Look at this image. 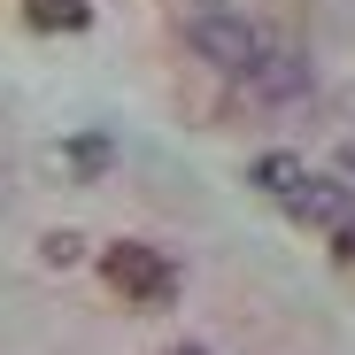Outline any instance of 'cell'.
Returning <instances> with one entry per match:
<instances>
[{"label": "cell", "instance_id": "cell-6", "mask_svg": "<svg viewBox=\"0 0 355 355\" xmlns=\"http://www.w3.org/2000/svg\"><path fill=\"white\" fill-rule=\"evenodd\" d=\"M248 178H255V193H270V201H286V193L302 186L309 170L293 162V155H255V170H248Z\"/></svg>", "mask_w": 355, "mask_h": 355}, {"label": "cell", "instance_id": "cell-9", "mask_svg": "<svg viewBox=\"0 0 355 355\" xmlns=\"http://www.w3.org/2000/svg\"><path fill=\"white\" fill-rule=\"evenodd\" d=\"M332 255H340V263H355V209L332 224Z\"/></svg>", "mask_w": 355, "mask_h": 355}, {"label": "cell", "instance_id": "cell-3", "mask_svg": "<svg viewBox=\"0 0 355 355\" xmlns=\"http://www.w3.org/2000/svg\"><path fill=\"white\" fill-rule=\"evenodd\" d=\"M309 62H302V54H263V62L240 78V93L248 101H263V108H293V101H309Z\"/></svg>", "mask_w": 355, "mask_h": 355}, {"label": "cell", "instance_id": "cell-10", "mask_svg": "<svg viewBox=\"0 0 355 355\" xmlns=\"http://www.w3.org/2000/svg\"><path fill=\"white\" fill-rule=\"evenodd\" d=\"M170 355H209V347H201V340H178V347H170Z\"/></svg>", "mask_w": 355, "mask_h": 355}, {"label": "cell", "instance_id": "cell-7", "mask_svg": "<svg viewBox=\"0 0 355 355\" xmlns=\"http://www.w3.org/2000/svg\"><path fill=\"white\" fill-rule=\"evenodd\" d=\"M62 162H70L78 178H101V170L116 162V147H108V132H78V139H62Z\"/></svg>", "mask_w": 355, "mask_h": 355}, {"label": "cell", "instance_id": "cell-4", "mask_svg": "<svg viewBox=\"0 0 355 355\" xmlns=\"http://www.w3.org/2000/svg\"><path fill=\"white\" fill-rule=\"evenodd\" d=\"M347 209H355V193L340 186V178H302V186L286 193V216L293 224H340Z\"/></svg>", "mask_w": 355, "mask_h": 355}, {"label": "cell", "instance_id": "cell-2", "mask_svg": "<svg viewBox=\"0 0 355 355\" xmlns=\"http://www.w3.org/2000/svg\"><path fill=\"white\" fill-rule=\"evenodd\" d=\"M101 278L124 293L132 309H162L178 293V270L162 263V248H139V240H108L101 248Z\"/></svg>", "mask_w": 355, "mask_h": 355}, {"label": "cell", "instance_id": "cell-5", "mask_svg": "<svg viewBox=\"0 0 355 355\" xmlns=\"http://www.w3.org/2000/svg\"><path fill=\"white\" fill-rule=\"evenodd\" d=\"M24 16H31V31H85L93 24V8H85V0H24Z\"/></svg>", "mask_w": 355, "mask_h": 355}, {"label": "cell", "instance_id": "cell-1", "mask_svg": "<svg viewBox=\"0 0 355 355\" xmlns=\"http://www.w3.org/2000/svg\"><path fill=\"white\" fill-rule=\"evenodd\" d=\"M186 46L201 54L209 70H224V78H248V70L263 62V54H270V46H263V31H255L248 16H232V8L193 16V24H186Z\"/></svg>", "mask_w": 355, "mask_h": 355}, {"label": "cell", "instance_id": "cell-8", "mask_svg": "<svg viewBox=\"0 0 355 355\" xmlns=\"http://www.w3.org/2000/svg\"><path fill=\"white\" fill-rule=\"evenodd\" d=\"M39 255L62 270V263H78V255H85V240H78V232H46V240H39Z\"/></svg>", "mask_w": 355, "mask_h": 355}]
</instances>
